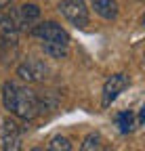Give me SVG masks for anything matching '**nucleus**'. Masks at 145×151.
<instances>
[{"label":"nucleus","mask_w":145,"mask_h":151,"mask_svg":"<svg viewBox=\"0 0 145 151\" xmlns=\"http://www.w3.org/2000/svg\"><path fill=\"white\" fill-rule=\"evenodd\" d=\"M42 50H44V55L53 57V59H65L67 52H69V46H59V44H42Z\"/></svg>","instance_id":"nucleus-12"},{"label":"nucleus","mask_w":145,"mask_h":151,"mask_svg":"<svg viewBox=\"0 0 145 151\" xmlns=\"http://www.w3.org/2000/svg\"><path fill=\"white\" fill-rule=\"evenodd\" d=\"M44 151H71V141L63 134H57V137H53L48 141Z\"/></svg>","instance_id":"nucleus-11"},{"label":"nucleus","mask_w":145,"mask_h":151,"mask_svg":"<svg viewBox=\"0 0 145 151\" xmlns=\"http://www.w3.org/2000/svg\"><path fill=\"white\" fill-rule=\"evenodd\" d=\"M88 2H90V9L105 21H114L120 13V6L116 0H88Z\"/></svg>","instance_id":"nucleus-7"},{"label":"nucleus","mask_w":145,"mask_h":151,"mask_svg":"<svg viewBox=\"0 0 145 151\" xmlns=\"http://www.w3.org/2000/svg\"><path fill=\"white\" fill-rule=\"evenodd\" d=\"M17 76L23 82H44L48 76V65L40 59H25L17 67Z\"/></svg>","instance_id":"nucleus-6"},{"label":"nucleus","mask_w":145,"mask_h":151,"mask_svg":"<svg viewBox=\"0 0 145 151\" xmlns=\"http://www.w3.org/2000/svg\"><path fill=\"white\" fill-rule=\"evenodd\" d=\"M0 145H2V151H23V128L17 120L6 118L2 122Z\"/></svg>","instance_id":"nucleus-4"},{"label":"nucleus","mask_w":145,"mask_h":151,"mask_svg":"<svg viewBox=\"0 0 145 151\" xmlns=\"http://www.w3.org/2000/svg\"><path fill=\"white\" fill-rule=\"evenodd\" d=\"M126 86H128V76L126 73H112L110 78L105 80L103 90H101V107L107 109L120 97V92H124Z\"/></svg>","instance_id":"nucleus-5"},{"label":"nucleus","mask_w":145,"mask_h":151,"mask_svg":"<svg viewBox=\"0 0 145 151\" xmlns=\"http://www.w3.org/2000/svg\"><path fill=\"white\" fill-rule=\"evenodd\" d=\"M116 126H118V130L122 132V134L135 132V128H137V120H135V116H133V111H122V113H118Z\"/></svg>","instance_id":"nucleus-9"},{"label":"nucleus","mask_w":145,"mask_h":151,"mask_svg":"<svg viewBox=\"0 0 145 151\" xmlns=\"http://www.w3.org/2000/svg\"><path fill=\"white\" fill-rule=\"evenodd\" d=\"M0 94H2V105L11 116L25 120V122H32L38 116V94L32 88L9 80L2 84V92Z\"/></svg>","instance_id":"nucleus-1"},{"label":"nucleus","mask_w":145,"mask_h":151,"mask_svg":"<svg viewBox=\"0 0 145 151\" xmlns=\"http://www.w3.org/2000/svg\"><path fill=\"white\" fill-rule=\"evenodd\" d=\"M30 151H44V149H40V147H34V149H30Z\"/></svg>","instance_id":"nucleus-15"},{"label":"nucleus","mask_w":145,"mask_h":151,"mask_svg":"<svg viewBox=\"0 0 145 151\" xmlns=\"http://www.w3.org/2000/svg\"><path fill=\"white\" fill-rule=\"evenodd\" d=\"M101 147H103V137L99 132H88L78 151H99Z\"/></svg>","instance_id":"nucleus-10"},{"label":"nucleus","mask_w":145,"mask_h":151,"mask_svg":"<svg viewBox=\"0 0 145 151\" xmlns=\"http://www.w3.org/2000/svg\"><path fill=\"white\" fill-rule=\"evenodd\" d=\"M99 151H112V147H105V145H103V147H101Z\"/></svg>","instance_id":"nucleus-14"},{"label":"nucleus","mask_w":145,"mask_h":151,"mask_svg":"<svg viewBox=\"0 0 145 151\" xmlns=\"http://www.w3.org/2000/svg\"><path fill=\"white\" fill-rule=\"evenodd\" d=\"M57 11L67 19L74 27H86L90 23L86 0H61L57 4Z\"/></svg>","instance_id":"nucleus-3"},{"label":"nucleus","mask_w":145,"mask_h":151,"mask_svg":"<svg viewBox=\"0 0 145 151\" xmlns=\"http://www.w3.org/2000/svg\"><path fill=\"white\" fill-rule=\"evenodd\" d=\"M34 38H38L42 44H59V46H69V34L57 23V21H42L30 29Z\"/></svg>","instance_id":"nucleus-2"},{"label":"nucleus","mask_w":145,"mask_h":151,"mask_svg":"<svg viewBox=\"0 0 145 151\" xmlns=\"http://www.w3.org/2000/svg\"><path fill=\"white\" fill-rule=\"evenodd\" d=\"M15 17H17V21H19L21 29L25 25H32L36 23L40 19V6L38 4H34V2H27V4H21L19 9L15 11Z\"/></svg>","instance_id":"nucleus-8"},{"label":"nucleus","mask_w":145,"mask_h":151,"mask_svg":"<svg viewBox=\"0 0 145 151\" xmlns=\"http://www.w3.org/2000/svg\"><path fill=\"white\" fill-rule=\"evenodd\" d=\"M13 2V0H0V9H4V6H9Z\"/></svg>","instance_id":"nucleus-13"}]
</instances>
